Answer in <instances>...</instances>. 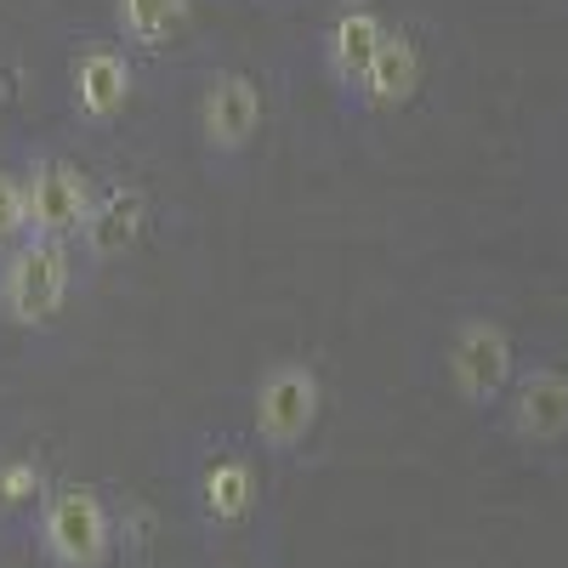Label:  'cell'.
Masks as SVG:
<instances>
[{
	"label": "cell",
	"instance_id": "277c9868",
	"mask_svg": "<svg viewBox=\"0 0 568 568\" xmlns=\"http://www.w3.org/2000/svg\"><path fill=\"white\" fill-rule=\"evenodd\" d=\"M318 404H324V387L307 364H296V358L273 364L256 382V438L267 449L307 444V433L318 426Z\"/></svg>",
	"mask_w": 568,
	"mask_h": 568
},
{
	"label": "cell",
	"instance_id": "5bb4252c",
	"mask_svg": "<svg viewBox=\"0 0 568 568\" xmlns=\"http://www.w3.org/2000/svg\"><path fill=\"white\" fill-rule=\"evenodd\" d=\"M29 233V200H23V182L0 171V251H12Z\"/></svg>",
	"mask_w": 568,
	"mask_h": 568
},
{
	"label": "cell",
	"instance_id": "7a4b0ae2",
	"mask_svg": "<svg viewBox=\"0 0 568 568\" xmlns=\"http://www.w3.org/2000/svg\"><path fill=\"white\" fill-rule=\"evenodd\" d=\"M69 284H74L69 240L23 233V240L12 245V256H7V267H0V307H7L12 324H45L69 302Z\"/></svg>",
	"mask_w": 568,
	"mask_h": 568
},
{
	"label": "cell",
	"instance_id": "7c38bea8",
	"mask_svg": "<svg viewBox=\"0 0 568 568\" xmlns=\"http://www.w3.org/2000/svg\"><path fill=\"white\" fill-rule=\"evenodd\" d=\"M142 211H149V200L136 194V187H109L103 200H91V216L80 227V240L91 256H120L136 233H142Z\"/></svg>",
	"mask_w": 568,
	"mask_h": 568
},
{
	"label": "cell",
	"instance_id": "6da1fadb",
	"mask_svg": "<svg viewBox=\"0 0 568 568\" xmlns=\"http://www.w3.org/2000/svg\"><path fill=\"white\" fill-rule=\"evenodd\" d=\"M444 369H449V393L466 409H495L511 387V375H517L511 329L500 318H484V313L460 318L455 336H449V353H444Z\"/></svg>",
	"mask_w": 568,
	"mask_h": 568
},
{
	"label": "cell",
	"instance_id": "52a82bcc",
	"mask_svg": "<svg viewBox=\"0 0 568 568\" xmlns=\"http://www.w3.org/2000/svg\"><path fill=\"white\" fill-rule=\"evenodd\" d=\"M69 74H74V109L85 120L109 125V120L125 114V103H131V58L120 52V45H109V40L80 45Z\"/></svg>",
	"mask_w": 568,
	"mask_h": 568
},
{
	"label": "cell",
	"instance_id": "4fadbf2b",
	"mask_svg": "<svg viewBox=\"0 0 568 568\" xmlns=\"http://www.w3.org/2000/svg\"><path fill=\"white\" fill-rule=\"evenodd\" d=\"M120 34L136 52H165L187 23V0H114Z\"/></svg>",
	"mask_w": 568,
	"mask_h": 568
},
{
	"label": "cell",
	"instance_id": "9c48e42d",
	"mask_svg": "<svg viewBox=\"0 0 568 568\" xmlns=\"http://www.w3.org/2000/svg\"><path fill=\"white\" fill-rule=\"evenodd\" d=\"M420 80H426V58H420L415 34L387 29L382 52L369 58L364 80L353 85V98H358L364 109H404V103L415 98V91H420Z\"/></svg>",
	"mask_w": 568,
	"mask_h": 568
},
{
	"label": "cell",
	"instance_id": "30bf717a",
	"mask_svg": "<svg viewBox=\"0 0 568 568\" xmlns=\"http://www.w3.org/2000/svg\"><path fill=\"white\" fill-rule=\"evenodd\" d=\"M387 18L375 12V7H364V0H353V7H342L336 18H329V29H324V69L336 74L347 91L364 80V69H369V58L382 52V40H387Z\"/></svg>",
	"mask_w": 568,
	"mask_h": 568
},
{
	"label": "cell",
	"instance_id": "8992f818",
	"mask_svg": "<svg viewBox=\"0 0 568 568\" xmlns=\"http://www.w3.org/2000/svg\"><path fill=\"white\" fill-rule=\"evenodd\" d=\"M23 200H29V233L40 240H74L91 216V182L80 165L69 160H40L23 182Z\"/></svg>",
	"mask_w": 568,
	"mask_h": 568
},
{
	"label": "cell",
	"instance_id": "3957f363",
	"mask_svg": "<svg viewBox=\"0 0 568 568\" xmlns=\"http://www.w3.org/2000/svg\"><path fill=\"white\" fill-rule=\"evenodd\" d=\"M114 524L98 489H52L40 506V551L52 568H103Z\"/></svg>",
	"mask_w": 568,
	"mask_h": 568
},
{
	"label": "cell",
	"instance_id": "8fae6325",
	"mask_svg": "<svg viewBox=\"0 0 568 568\" xmlns=\"http://www.w3.org/2000/svg\"><path fill=\"white\" fill-rule=\"evenodd\" d=\"M200 511H205V524H216V529L245 524V517L256 511V466L245 455L205 460V471H200Z\"/></svg>",
	"mask_w": 568,
	"mask_h": 568
},
{
	"label": "cell",
	"instance_id": "ba28073f",
	"mask_svg": "<svg viewBox=\"0 0 568 568\" xmlns=\"http://www.w3.org/2000/svg\"><path fill=\"white\" fill-rule=\"evenodd\" d=\"M200 125L211 154H240L262 125V91L251 74H216L200 98Z\"/></svg>",
	"mask_w": 568,
	"mask_h": 568
},
{
	"label": "cell",
	"instance_id": "5b68a950",
	"mask_svg": "<svg viewBox=\"0 0 568 568\" xmlns=\"http://www.w3.org/2000/svg\"><path fill=\"white\" fill-rule=\"evenodd\" d=\"M506 409V433L517 444H562L568 438V369L562 364H529L511 375V387L500 398Z\"/></svg>",
	"mask_w": 568,
	"mask_h": 568
},
{
	"label": "cell",
	"instance_id": "9a60e30c",
	"mask_svg": "<svg viewBox=\"0 0 568 568\" xmlns=\"http://www.w3.org/2000/svg\"><path fill=\"white\" fill-rule=\"evenodd\" d=\"M40 466L29 460V455H18V460H7V466H0V500H7V506H23V500H34L40 495Z\"/></svg>",
	"mask_w": 568,
	"mask_h": 568
}]
</instances>
